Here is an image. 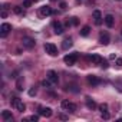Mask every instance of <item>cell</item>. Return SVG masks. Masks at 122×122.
<instances>
[{"instance_id":"obj_1","label":"cell","mask_w":122,"mask_h":122,"mask_svg":"<svg viewBox=\"0 0 122 122\" xmlns=\"http://www.w3.org/2000/svg\"><path fill=\"white\" fill-rule=\"evenodd\" d=\"M78 57H79L78 52H73V53H69V55H66V56L63 57V60H65V63H66L68 66H73V65L76 63Z\"/></svg>"},{"instance_id":"obj_2","label":"cell","mask_w":122,"mask_h":122,"mask_svg":"<svg viewBox=\"0 0 122 122\" xmlns=\"http://www.w3.org/2000/svg\"><path fill=\"white\" fill-rule=\"evenodd\" d=\"M10 102H12V106H13V108H16L19 112H25V111H26L25 103H23L19 98H12V101H10Z\"/></svg>"},{"instance_id":"obj_3","label":"cell","mask_w":122,"mask_h":122,"mask_svg":"<svg viewBox=\"0 0 122 122\" xmlns=\"http://www.w3.org/2000/svg\"><path fill=\"white\" fill-rule=\"evenodd\" d=\"M22 43H23V47H26V49H33V47H35V45H36L35 39L27 37V36L22 39Z\"/></svg>"},{"instance_id":"obj_4","label":"cell","mask_w":122,"mask_h":122,"mask_svg":"<svg viewBox=\"0 0 122 122\" xmlns=\"http://www.w3.org/2000/svg\"><path fill=\"white\" fill-rule=\"evenodd\" d=\"M45 50L46 53H49L50 56H56L57 55V47L53 43H45Z\"/></svg>"},{"instance_id":"obj_5","label":"cell","mask_w":122,"mask_h":122,"mask_svg":"<svg viewBox=\"0 0 122 122\" xmlns=\"http://www.w3.org/2000/svg\"><path fill=\"white\" fill-rule=\"evenodd\" d=\"M10 30H12V25H10V23H3L2 26H0V36H2V37H6Z\"/></svg>"},{"instance_id":"obj_6","label":"cell","mask_w":122,"mask_h":122,"mask_svg":"<svg viewBox=\"0 0 122 122\" xmlns=\"http://www.w3.org/2000/svg\"><path fill=\"white\" fill-rule=\"evenodd\" d=\"M109 42H111L109 33H108V32H102V33L99 35V43L103 45V46H106V45H109Z\"/></svg>"},{"instance_id":"obj_7","label":"cell","mask_w":122,"mask_h":122,"mask_svg":"<svg viewBox=\"0 0 122 122\" xmlns=\"http://www.w3.org/2000/svg\"><path fill=\"white\" fill-rule=\"evenodd\" d=\"M93 22H95L96 26H101V25H102L103 17H102V13H101L99 10H95V12H93Z\"/></svg>"},{"instance_id":"obj_8","label":"cell","mask_w":122,"mask_h":122,"mask_svg":"<svg viewBox=\"0 0 122 122\" xmlns=\"http://www.w3.org/2000/svg\"><path fill=\"white\" fill-rule=\"evenodd\" d=\"M53 13V10H52V7L50 6H42L40 7V16H43V17H46V16H50Z\"/></svg>"},{"instance_id":"obj_9","label":"cell","mask_w":122,"mask_h":122,"mask_svg":"<svg viewBox=\"0 0 122 122\" xmlns=\"http://www.w3.org/2000/svg\"><path fill=\"white\" fill-rule=\"evenodd\" d=\"M46 78H47L52 83H57V81H59V76H57V73H56L55 71H49Z\"/></svg>"},{"instance_id":"obj_10","label":"cell","mask_w":122,"mask_h":122,"mask_svg":"<svg viewBox=\"0 0 122 122\" xmlns=\"http://www.w3.org/2000/svg\"><path fill=\"white\" fill-rule=\"evenodd\" d=\"M86 81H88V83H89V85H92V86H96V85H99V83H101L99 78H98V76H95V75H89V76L86 78Z\"/></svg>"},{"instance_id":"obj_11","label":"cell","mask_w":122,"mask_h":122,"mask_svg":"<svg viewBox=\"0 0 122 122\" xmlns=\"http://www.w3.org/2000/svg\"><path fill=\"white\" fill-rule=\"evenodd\" d=\"M39 113L45 118H50L52 116V108H39Z\"/></svg>"},{"instance_id":"obj_12","label":"cell","mask_w":122,"mask_h":122,"mask_svg":"<svg viewBox=\"0 0 122 122\" xmlns=\"http://www.w3.org/2000/svg\"><path fill=\"white\" fill-rule=\"evenodd\" d=\"M53 29H55L56 35H62L63 33V27H62V23L60 22H53Z\"/></svg>"},{"instance_id":"obj_13","label":"cell","mask_w":122,"mask_h":122,"mask_svg":"<svg viewBox=\"0 0 122 122\" xmlns=\"http://www.w3.org/2000/svg\"><path fill=\"white\" fill-rule=\"evenodd\" d=\"M103 22H105V25H106L108 27H112V26H113V16H112V15H106V16L103 17Z\"/></svg>"},{"instance_id":"obj_14","label":"cell","mask_w":122,"mask_h":122,"mask_svg":"<svg viewBox=\"0 0 122 122\" xmlns=\"http://www.w3.org/2000/svg\"><path fill=\"white\" fill-rule=\"evenodd\" d=\"M2 118H3V121L9 122V121H12V119H13V115H12V112H10V111H3V112H2Z\"/></svg>"},{"instance_id":"obj_15","label":"cell","mask_w":122,"mask_h":122,"mask_svg":"<svg viewBox=\"0 0 122 122\" xmlns=\"http://www.w3.org/2000/svg\"><path fill=\"white\" fill-rule=\"evenodd\" d=\"M91 60H92V63H95V65H101V62H102L103 59H102L99 55H96V53H95V55H92V56H91Z\"/></svg>"},{"instance_id":"obj_16","label":"cell","mask_w":122,"mask_h":122,"mask_svg":"<svg viewBox=\"0 0 122 122\" xmlns=\"http://www.w3.org/2000/svg\"><path fill=\"white\" fill-rule=\"evenodd\" d=\"M86 106H88L89 109H92V111H93V109L96 108V103H95V101H92L89 96H86Z\"/></svg>"},{"instance_id":"obj_17","label":"cell","mask_w":122,"mask_h":122,"mask_svg":"<svg viewBox=\"0 0 122 122\" xmlns=\"http://www.w3.org/2000/svg\"><path fill=\"white\" fill-rule=\"evenodd\" d=\"M71 46H72V39H65L63 43H62V47H63L65 50H68Z\"/></svg>"},{"instance_id":"obj_18","label":"cell","mask_w":122,"mask_h":122,"mask_svg":"<svg viewBox=\"0 0 122 122\" xmlns=\"http://www.w3.org/2000/svg\"><path fill=\"white\" fill-rule=\"evenodd\" d=\"M89 32H91V27H89V26H83V27L81 29V36H88Z\"/></svg>"},{"instance_id":"obj_19","label":"cell","mask_w":122,"mask_h":122,"mask_svg":"<svg viewBox=\"0 0 122 122\" xmlns=\"http://www.w3.org/2000/svg\"><path fill=\"white\" fill-rule=\"evenodd\" d=\"M66 111H69V112H75V111H76V105H75L73 102H69L68 106H66Z\"/></svg>"},{"instance_id":"obj_20","label":"cell","mask_w":122,"mask_h":122,"mask_svg":"<svg viewBox=\"0 0 122 122\" xmlns=\"http://www.w3.org/2000/svg\"><path fill=\"white\" fill-rule=\"evenodd\" d=\"M15 13H16V15H20V16H23V15H25V10H23L20 6H16V7H15Z\"/></svg>"},{"instance_id":"obj_21","label":"cell","mask_w":122,"mask_h":122,"mask_svg":"<svg viewBox=\"0 0 122 122\" xmlns=\"http://www.w3.org/2000/svg\"><path fill=\"white\" fill-rule=\"evenodd\" d=\"M99 111H101V113H102V112H108V105H106V103L99 105Z\"/></svg>"},{"instance_id":"obj_22","label":"cell","mask_w":122,"mask_h":122,"mask_svg":"<svg viewBox=\"0 0 122 122\" xmlns=\"http://www.w3.org/2000/svg\"><path fill=\"white\" fill-rule=\"evenodd\" d=\"M71 25H73V26H78V25H79V20H78V17H71Z\"/></svg>"},{"instance_id":"obj_23","label":"cell","mask_w":122,"mask_h":122,"mask_svg":"<svg viewBox=\"0 0 122 122\" xmlns=\"http://www.w3.org/2000/svg\"><path fill=\"white\" fill-rule=\"evenodd\" d=\"M32 2H33V0H25V2H23V7H30Z\"/></svg>"},{"instance_id":"obj_24","label":"cell","mask_w":122,"mask_h":122,"mask_svg":"<svg viewBox=\"0 0 122 122\" xmlns=\"http://www.w3.org/2000/svg\"><path fill=\"white\" fill-rule=\"evenodd\" d=\"M108 66H109L108 60H102V62H101V68H103V69H108Z\"/></svg>"},{"instance_id":"obj_25","label":"cell","mask_w":122,"mask_h":122,"mask_svg":"<svg viewBox=\"0 0 122 122\" xmlns=\"http://www.w3.org/2000/svg\"><path fill=\"white\" fill-rule=\"evenodd\" d=\"M16 86H17V89H19V91H22V89H23V88H22V86H23V81H22V79H19V81H17V83H16Z\"/></svg>"},{"instance_id":"obj_26","label":"cell","mask_w":122,"mask_h":122,"mask_svg":"<svg viewBox=\"0 0 122 122\" xmlns=\"http://www.w3.org/2000/svg\"><path fill=\"white\" fill-rule=\"evenodd\" d=\"M50 83H52V82H50L49 79H47V81H43V82H42V85H43L45 88H50Z\"/></svg>"},{"instance_id":"obj_27","label":"cell","mask_w":122,"mask_h":122,"mask_svg":"<svg viewBox=\"0 0 122 122\" xmlns=\"http://www.w3.org/2000/svg\"><path fill=\"white\" fill-rule=\"evenodd\" d=\"M29 121H33V122H37V121H39V116H37V115H32V116L29 118Z\"/></svg>"},{"instance_id":"obj_28","label":"cell","mask_w":122,"mask_h":122,"mask_svg":"<svg viewBox=\"0 0 122 122\" xmlns=\"http://www.w3.org/2000/svg\"><path fill=\"white\" fill-rule=\"evenodd\" d=\"M29 95H30V96H35V95H36V89H35V88H30V89H29Z\"/></svg>"},{"instance_id":"obj_29","label":"cell","mask_w":122,"mask_h":122,"mask_svg":"<svg viewBox=\"0 0 122 122\" xmlns=\"http://www.w3.org/2000/svg\"><path fill=\"white\" fill-rule=\"evenodd\" d=\"M115 63H116V66H122V57H118Z\"/></svg>"},{"instance_id":"obj_30","label":"cell","mask_w":122,"mask_h":122,"mask_svg":"<svg viewBox=\"0 0 122 122\" xmlns=\"http://www.w3.org/2000/svg\"><path fill=\"white\" fill-rule=\"evenodd\" d=\"M102 118L103 119H109V112H102Z\"/></svg>"},{"instance_id":"obj_31","label":"cell","mask_w":122,"mask_h":122,"mask_svg":"<svg viewBox=\"0 0 122 122\" xmlns=\"http://www.w3.org/2000/svg\"><path fill=\"white\" fill-rule=\"evenodd\" d=\"M68 103H69V101H62V108H63V109H66Z\"/></svg>"},{"instance_id":"obj_32","label":"cell","mask_w":122,"mask_h":122,"mask_svg":"<svg viewBox=\"0 0 122 122\" xmlns=\"http://www.w3.org/2000/svg\"><path fill=\"white\" fill-rule=\"evenodd\" d=\"M2 17H3V19H6V17H7V12H6L5 9H3V12H2Z\"/></svg>"},{"instance_id":"obj_33","label":"cell","mask_w":122,"mask_h":122,"mask_svg":"<svg viewBox=\"0 0 122 122\" xmlns=\"http://www.w3.org/2000/svg\"><path fill=\"white\" fill-rule=\"evenodd\" d=\"M60 9H62V10H65V9H66V3H65V2L60 3Z\"/></svg>"},{"instance_id":"obj_34","label":"cell","mask_w":122,"mask_h":122,"mask_svg":"<svg viewBox=\"0 0 122 122\" xmlns=\"http://www.w3.org/2000/svg\"><path fill=\"white\" fill-rule=\"evenodd\" d=\"M59 118H60V119H63V121H66V119H68V116H66V115H63V113H60V115H59Z\"/></svg>"},{"instance_id":"obj_35","label":"cell","mask_w":122,"mask_h":122,"mask_svg":"<svg viewBox=\"0 0 122 122\" xmlns=\"http://www.w3.org/2000/svg\"><path fill=\"white\" fill-rule=\"evenodd\" d=\"M52 2H56V0H52Z\"/></svg>"}]
</instances>
